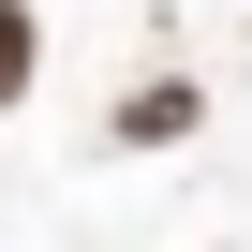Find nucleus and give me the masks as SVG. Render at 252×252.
Masks as SVG:
<instances>
[{
	"mask_svg": "<svg viewBox=\"0 0 252 252\" xmlns=\"http://www.w3.org/2000/svg\"><path fill=\"white\" fill-rule=\"evenodd\" d=\"M104 134H119V149H178V134H193V74H134V89L104 104Z\"/></svg>",
	"mask_w": 252,
	"mask_h": 252,
	"instance_id": "f257e3e1",
	"label": "nucleus"
},
{
	"mask_svg": "<svg viewBox=\"0 0 252 252\" xmlns=\"http://www.w3.org/2000/svg\"><path fill=\"white\" fill-rule=\"evenodd\" d=\"M30 89H45V15L0 0V104H30Z\"/></svg>",
	"mask_w": 252,
	"mask_h": 252,
	"instance_id": "f03ea898",
	"label": "nucleus"
}]
</instances>
